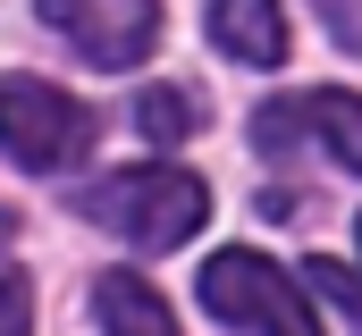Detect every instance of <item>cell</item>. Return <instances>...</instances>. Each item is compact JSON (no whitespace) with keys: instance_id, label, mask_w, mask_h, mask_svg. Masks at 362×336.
<instances>
[{"instance_id":"obj_7","label":"cell","mask_w":362,"mask_h":336,"mask_svg":"<svg viewBox=\"0 0 362 336\" xmlns=\"http://www.w3.org/2000/svg\"><path fill=\"white\" fill-rule=\"evenodd\" d=\"M93 320L110 336H177V311H169L144 277H127V269H110V277L93 286Z\"/></svg>"},{"instance_id":"obj_1","label":"cell","mask_w":362,"mask_h":336,"mask_svg":"<svg viewBox=\"0 0 362 336\" xmlns=\"http://www.w3.org/2000/svg\"><path fill=\"white\" fill-rule=\"evenodd\" d=\"M76 210H85L93 227L127 236L135 252H177L211 219V185L194 168H169V160L160 168H110V176L76 185Z\"/></svg>"},{"instance_id":"obj_5","label":"cell","mask_w":362,"mask_h":336,"mask_svg":"<svg viewBox=\"0 0 362 336\" xmlns=\"http://www.w3.org/2000/svg\"><path fill=\"white\" fill-rule=\"evenodd\" d=\"M295 143H320L362 176V101L354 92H295V101H270L253 118V152L262 160H286Z\"/></svg>"},{"instance_id":"obj_4","label":"cell","mask_w":362,"mask_h":336,"mask_svg":"<svg viewBox=\"0 0 362 336\" xmlns=\"http://www.w3.org/2000/svg\"><path fill=\"white\" fill-rule=\"evenodd\" d=\"M34 17L68 34L85 68H110V76H127L160 42V0H34Z\"/></svg>"},{"instance_id":"obj_8","label":"cell","mask_w":362,"mask_h":336,"mask_svg":"<svg viewBox=\"0 0 362 336\" xmlns=\"http://www.w3.org/2000/svg\"><path fill=\"white\" fill-rule=\"evenodd\" d=\"M135 135H144V143H160V152H177L185 135H202L194 92H177V84H144V92H135Z\"/></svg>"},{"instance_id":"obj_12","label":"cell","mask_w":362,"mask_h":336,"mask_svg":"<svg viewBox=\"0 0 362 336\" xmlns=\"http://www.w3.org/2000/svg\"><path fill=\"white\" fill-rule=\"evenodd\" d=\"M354 244H362V219H354Z\"/></svg>"},{"instance_id":"obj_2","label":"cell","mask_w":362,"mask_h":336,"mask_svg":"<svg viewBox=\"0 0 362 336\" xmlns=\"http://www.w3.org/2000/svg\"><path fill=\"white\" fill-rule=\"evenodd\" d=\"M93 135H101L93 101H76V92H59L42 76H0V152L17 168L59 176V168H76L93 152Z\"/></svg>"},{"instance_id":"obj_9","label":"cell","mask_w":362,"mask_h":336,"mask_svg":"<svg viewBox=\"0 0 362 336\" xmlns=\"http://www.w3.org/2000/svg\"><path fill=\"white\" fill-rule=\"evenodd\" d=\"M303 277H312V294H320V303H337V311H346V320L362 328V277L346 269V260H329V252H320V260H312Z\"/></svg>"},{"instance_id":"obj_11","label":"cell","mask_w":362,"mask_h":336,"mask_svg":"<svg viewBox=\"0 0 362 336\" xmlns=\"http://www.w3.org/2000/svg\"><path fill=\"white\" fill-rule=\"evenodd\" d=\"M312 8H320V25L337 34V51L362 59V0H312Z\"/></svg>"},{"instance_id":"obj_10","label":"cell","mask_w":362,"mask_h":336,"mask_svg":"<svg viewBox=\"0 0 362 336\" xmlns=\"http://www.w3.org/2000/svg\"><path fill=\"white\" fill-rule=\"evenodd\" d=\"M25 328H34V286L17 260H0V336H25Z\"/></svg>"},{"instance_id":"obj_6","label":"cell","mask_w":362,"mask_h":336,"mask_svg":"<svg viewBox=\"0 0 362 336\" xmlns=\"http://www.w3.org/2000/svg\"><path fill=\"white\" fill-rule=\"evenodd\" d=\"M211 42L245 68H278L295 42H286V8L278 0H211Z\"/></svg>"},{"instance_id":"obj_3","label":"cell","mask_w":362,"mask_h":336,"mask_svg":"<svg viewBox=\"0 0 362 336\" xmlns=\"http://www.w3.org/2000/svg\"><path fill=\"white\" fill-rule=\"evenodd\" d=\"M202 311L219 328H270V336H320V311L303 303V286L278 269L270 252L228 244L202 260Z\"/></svg>"}]
</instances>
